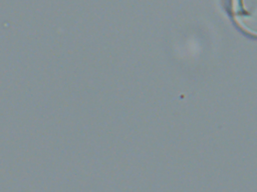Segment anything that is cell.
<instances>
[{
    "instance_id": "obj_1",
    "label": "cell",
    "mask_w": 257,
    "mask_h": 192,
    "mask_svg": "<svg viewBox=\"0 0 257 192\" xmlns=\"http://www.w3.org/2000/svg\"><path fill=\"white\" fill-rule=\"evenodd\" d=\"M232 11L238 25L257 36V0H232Z\"/></svg>"
}]
</instances>
